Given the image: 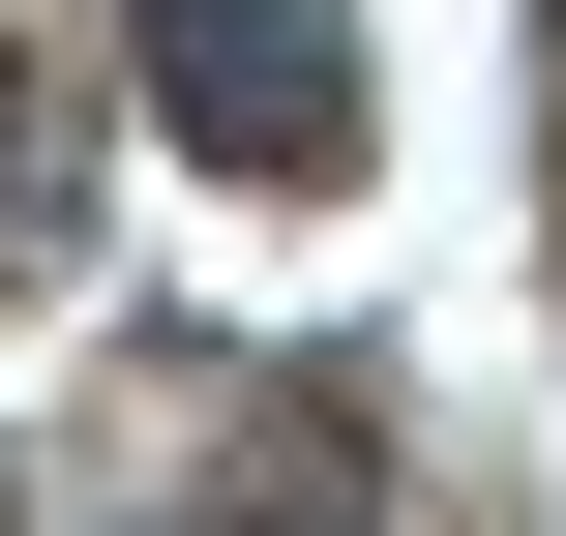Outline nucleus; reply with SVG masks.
Here are the masks:
<instances>
[{"label": "nucleus", "instance_id": "nucleus-1", "mask_svg": "<svg viewBox=\"0 0 566 536\" xmlns=\"http://www.w3.org/2000/svg\"><path fill=\"white\" fill-rule=\"evenodd\" d=\"M119 60L209 179H358V0H119Z\"/></svg>", "mask_w": 566, "mask_h": 536}, {"label": "nucleus", "instance_id": "nucleus-2", "mask_svg": "<svg viewBox=\"0 0 566 536\" xmlns=\"http://www.w3.org/2000/svg\"><path fill=\"white\" fill-rule=\"evenodd\" d=\"M209 536H358V418H269V448L209 477Z\"/></svg>", "mask_w": 566, "mask_h": 536}, {"label": "nucleus", "instance_id": "nucleus-3", "mask_svg": "<svg viewBox=\"0 0 566 536\" xmlns=\"http://www.w3.org/2000/svg\"><path fill=\"white\" fill-rule=\"evenodd\" d=\"M0 269H60V60H0Z\"/></svg>", "mask_w": 566, "mask_h": 536}]
</instances>
